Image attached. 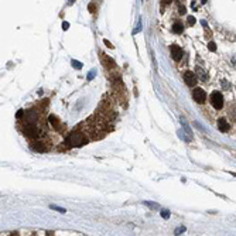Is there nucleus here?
I'll return each mask as SVG.
<instances>
[{"mask_svg": "<svg viewBox=\"0 0 236 236\" xmlns=\"http://www.w3.org/2000/svg\"><path fill=\"white\" fill-rule=\"evenodd\" d=\"M65 143L71 147H81V146H85V144H86V139H85L81 133L74 132V133H71L69 136L65 139Z\"/></svg>", "mask_w": 236, "mask_h": 236, "instance_id": "f257e3e1", "label": "nucleus"}, {"mask_svg": "<svg viewBox=\"0 0 236 236\" xmlns=\"http://www.w3.org/2000/svg\"><path fill=\"white\" fill-rule=\"evenodd\" d=\"M211 103H212V106L215 109H222L223 108V96L221 92H218V90H215V92H212V95H211Z\"/></svg>", "mask_w": 236, "mask_h": 236, "instance_id": "f03ea898", "label": "nucleus"}, {"mask_svg": "<svg viewBox=\"0 0 236 236\" xmlns=\"http://www.w3.org/2000/svg\"><path fill=\"white\" fill-rule=\"evenodd\" d=\"M192 96H194V101L197 103H204L206 101V92L201 88H195L192 90Z\"/></svg>", "mask_w": 236, "mask_h": 236, "instance_id": "7ed1b4c3", "label": "nucleus"}, {"mask_svg": "<svg viewBox=\"0 0 236 236\" xmlns=\"http://www.w3.org/2000/svg\"><path fill=\"white\" fill-rule=\"evenodd\" d=\"M23 133L26 134L27 137H30V139H37L40 134H41L40 130L35 127L34 125H27L26 127H24V132H23Z\"/></svg>", "mask_w": 236, "mask_h": 236, "instance_id": "20e7f679", "label": "nucleus"}, {"mask_svg": "<svg viewBox=\"0 0 236 236\" xmlns=\"http://www.w3.org/2000/svg\"><path fill=\"white\" fill-rule=\"evenodd\" d=\"M184 82L188 85V86H195L197 85V75L194 74V72H191V71H187V72H184Z\"/></svg>", "mask_w": 236, "mask_h": 236, "instance_id": "39448f33", "label": "nucleus"}, {"mask_svg": "<svg viewBox=\"0 0 236 236\" xmlns=\"http://www.w3.org/2000/svg\"><path fill=\"white\" fill-rule=\"evenodd\" d=\"M170 51H171V57L174 61H181V58H182V50L180 48L178 45L172 44L170 47Z\"/></svg>", "mask_w": 236, "mask_h": 236, "instance_id": "423d86ee", "label": "nucleus"}, {"mask_svg": "<svg viewBox=\"0 0 236 236\" xmlns=\"http://www.w3.org/2000/svg\"><path fill=\"white\" fill-rule=\"evenodd\" d=\"M218 129H219V132H222V133H226V132H228V130L230 129L229 122L226 120V119H223V117L218 119Z\"/></svg>", "mask_w": 236, "mask_h": 236, "instance_id": "0eeeda50", "label": "nucleus"}, {"mask_svg": "<svg viewBox=\"0 0 236 236\" xmlns=\"http://www.w3.org/2000/svg\"><path fill=\"white\" fill-rule=\"evenodd\" d=\"M31 148L34 150V151H40V153H44L45 150H47V147H45L43 143H33Z\"/></svg>", "mask_w": 236, "mask_h": 236, "instance_id": "6e6552de", "label": "nucleus"}, {"mask_svg": "<svg viewBox=\"0 0 236 236\" xmlns=\"http://www.w3.org/2000/svg\"><path fill=\"white\" fill-rule=\"evenodd\" d=\"M184 30V27L181 23H175V24H172V33H175V34H181Z\"/></svg>", "mask_w": 236, "mask_h": 236, "instance_id": "1a4fd4ad", "label": "nucleus"}, {"mask_svg": "<svg viewBox=\"0 0 236 236\" xmlns=\"http://www.w3.org/2000/svg\"><path fill=\"white\" fill-rule=\"evenodd\" d=\"M143 204L146 205V206H148V208H153V209H159V208H160V206L156 204V202H148V201H144Z\"/></svg>", "mask_w": 236, "mask_h": 236, "instance_id": "9d476101", "label": "nucleus"}, {"mask_svg": "<svg viewBox=\"0 0 236 236\" xmlns=\"http://www.w3.org/2000/svg\"><path fill=\"white\" fill-rule=\"evenodd\" d=\"M229 115H230V117H232V119H233V120L236 122V103L233 105V106H232V108H230Z\"/></svg>", "mask_w": 236, "mask_h": 236, "instance_id": "9b49d317", "label": "nucleus"}, {"mask_svg": "<svg viewBox=\"0 0 236 236\" xmlns=\"http://www.w3.org/2000/svg\"><path fill=\"white\" fill-rule=\"evenodd\" d=\"M197 72L199 74V78H201V79H204V81H206V79H208V75H206V74H205V72L201 69V68H197Z\"/></svg>", "mask_w": 236, "mask_h": 236, "instance_id": "f8f14e48", "label": "nucleus"}, {"mask_svg": "<svg viewBox=\"0 0 236 236\" xmlns=\"http://www.w3.org/2000/svg\"><path fill=\"white\" fill-rule=\"evenodd\" d=\"M71 62H72V67H74L75 69H81V68H82V64H81L79 61H77V59H72Z\"/></svg>", "mask_w": 236, "mask_h": 236, "instance_id": "ddd939ff", "label": "nucleus"}, {"mask_svg": "<svg viewBox=\"0 0 236 236\" xmlns=\"http://www.w3.org/2000/svg\"><path fill=\"white\" fill-rule=\"evenodd\" d=\"M160 212H161V216L164 218V219H168V218H170V211L168 209H161Z\"/></svg>", "mask_w": 236, "mask_h": 236, "instance_id": "4468645a", "label": "nucleus"}, {"mask_svg": "<svg viewBox=\"0 0 236 236\" xmlns=\"http://www.w3.org/2000/svg\"><path fill=\"white\" fill-rule=\"evenodd\" d=\"M51 208H52V209H55V211H58V212H61V214H65V212H67L64 208H59V206H55V205H51Z\"/></svg>", "mask_w": 236, "mask_h": 236, "instance_id": "2eb2a0df", "label": "nucleus"}, {"mask_svg": "<svg viewBox=\"0 0 236 236\" xmlns=\"http://www.w3.org/2000/svg\"><path fill=\"white\" fill-rule=\"evenodd\" d=\"M95 75H96V71L93 69V71H89V74H88V81H90L92 78H95Z\"/></svg>", "mask_w": 236, "mask_h": 236, "instance_id": "dca6fc26", "label": "nucleus"}, {"mask_svg": "<svg viewBox=\"0 0 236 236\" xmlns=\"http://www.w3.org/2000/svg\"><path fill=\"white\" fill-rule=\"evenodd\" d=\"M182 232H185V228H184V226H181V228H178V229H175V235H181Z\"/></svg>", "mask_w": 236, "mask_h": 236, "instance_id": "f3484780", "label": "nucleus"}, {"mask_svg": "<svg viewBox=\"0 0 236 236\" xmlns=\"http://www.w3.org/2000/svg\"><path fill=\"white\" fill-rule=\"evenodd\" d=\"M208 48H209L211 51H215V50H216V45H215V43H209V44H208Z\"/></svg>", "mask_w": 236, "mask_h": 236, "instance_id": "a211bd4d", "label": "nucleus"}, {"mask_svg": "<svg viewBox=\"0 0 236 236\" xmlns=\"http://www.w3.org/2000/svg\"><path fill=\"white\" fill-rule=\"evenodd\" d=\"M194 23H195V19H194L192 16H190V17H188V24H190V26H194Z\"/></svg>", "mask_w": 236, "mask_h": 236, "instance_id": "6ab92c4d", "label": "nucleus"}, {"mask_svg": "<svg viewBox=\"0 0 236 236\" xmlns=\"http://www.w3.org/2000/svg\"><path fill=\"white\" fill-rule=\"evenodd\" d=\"M23 115H24V110H19V112H17V115H16V117H17V119H21Z\"/></svg>", "mask_w": 236, "mask_h": 236, "instance_id": "aec40b11", "label": "nucleus"}, {"mask_svg": "<svg viewBox=\"0 0 236 236\" xmlns=\"http://www.w3.org/2000/svg\"><path fill=\"white\" fill-rule=\"evenodd\" d=\"M62 28H64V30H68V28H69V23L64 21V23H62Z\"/></svg>", "mask_w": 236, "mask_h": 236, "instance_id": "412c9836", "label": "nucleus"}, {"mask_svg": "<svg viewBox=\"0 0 236 236\" xmlns=\"http://www.w3.org/2000/svg\"><path fill=\"white\" fill-rule=\"evenodd\" d=\"M89 12H90V13H93V12H95V4H92V3L89 4Z\"/></svg>", "mask_w": 236, "mask_h": 236, "instance_id": "4be33fe9", "label": "nucleus"}, {"mask_svg": "<svg viewBox=\"0 0 236 236\" xmlns=\"http://www.w3.org/2000/svg\"><path fill=\"white\" fill-rule=\"evenodd\" d=\"M185 12H187V10H185V7H184V6L180 7V14H185Z\"/></svg>", "mask_w": 236, "mask_h": 236, "instance_id": "5701e85b", "label": "nucleus"}, {"mask_svg": "<svg viewBox=\"0 0 236 236\" xmlns=\"http://www.w3.org/2000/svg\"><path fill=\"white\" fill-rule=\"evenodd\" d=\"M105 44H106V45H108V47H109V48H113V45H112V44H110V43H109V41H108V40H105Z\"/></svg>", "mask_w": 236, "mask_h": 236, "instance_id": "b1692460", "label": "nucleus"}, {"mask_svg": "<svg viewBox=\"0 0 236 236\" xmlns=\"http://www.w3.org/2000/svg\"><path fill=\"white\" fill-rule=\"evenodd\" d=\"M68 3H69V4H74V3H75V0H68Z\"/></svg>", "mask_w": 236, "mask_h": 236, "instance_id": "393cba45", "label": "nucleus"}, {"mask_svg": "<svg viewBox=\"0 0 236 236\" xmlns=\"http://www.w3.org/2000/svg\"><path fill=\"white\" fill-rule=\"evenodd\" d=\"M172 0H164V3H171Z\"/></svg>", "mask_w": 236, "mask_h": 236, "instance_id": "a878e982", "label": "nucleus"}]
</instances>
